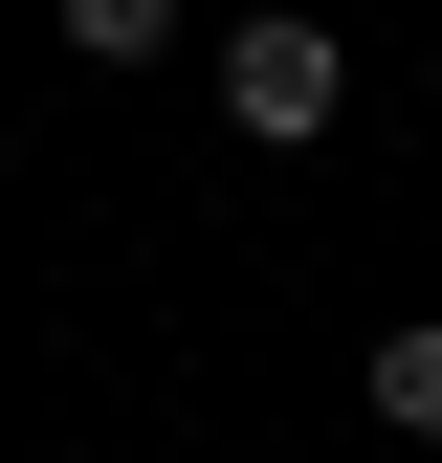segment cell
Segmentation results:
<instances>
[{
  "mask_svg": "<svg viewBox=\"0 0 442 463\" xmlns=\"http://www.w3.org/2000/svg\"><path fill=\"white\" fill-rule=\"evenodd\" d=\"M67 44H89V67H155V44H178V0H67Z\"/></svg>",
  "mask_w": 442,
  "mask_h": 463,
  "instance_id": "3",
  "label": "cell"
},
{
  "mask_svg": "<svg viewBox=\"0 0 442 463\" xmlns=\"http://www.w3.org/2000/svg\"><path fill=\"white\" fill-rule=\"evenodd\" d=\"M376 420H399V441H442V331H376Z\"/></svg>",
  "mask_w": 442,
  "mask_h": 463,
  "instance_id": "2",
  "label": "cell"
},
{
  "mask_svg": "<svg viewBox=\"0 0 442 463\" xmlns=\"http://www.w3.org/2000/svg\"><path fill=\"white\" fill-rule=\"evenodd\" d=\"M332 110H354V44H332V23H244V44H221V133H265V155H310Z\"/></svg>",
  "mask_w": 442,
  "mask_h": 463,
  "instance_id": "1",
  "label": "cell"
}]
</instances>
